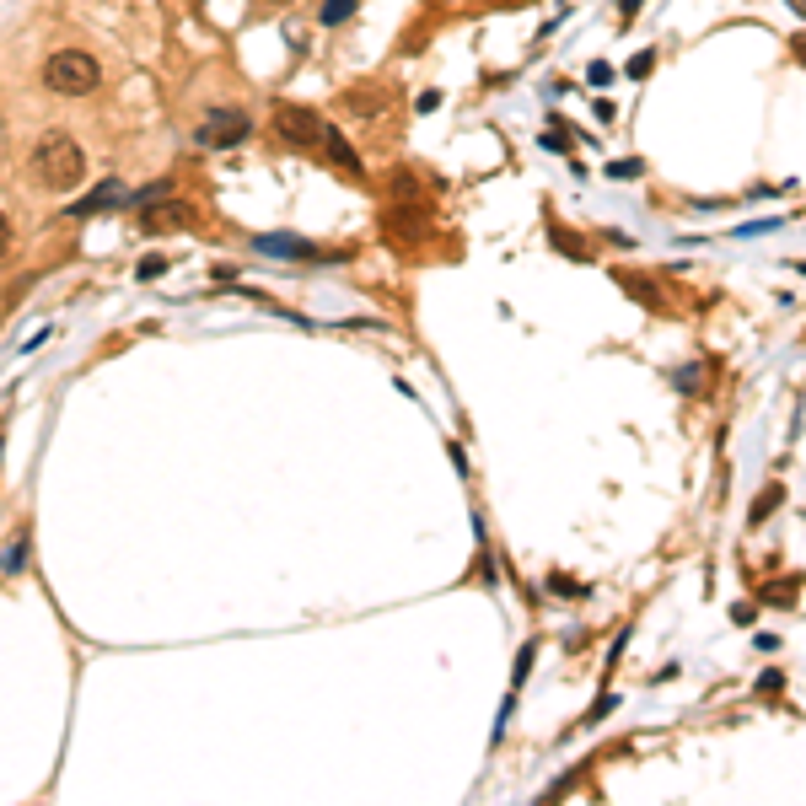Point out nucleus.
I'll return each mask as SVG.
<instances>
[{"label": "nucleus", "instance_id": "obj_1", "mask_svg": "<svg viewBox=\"0 0 806 806\" xmlns=\"http://www.w3.org/2000/svg\"><path fill=\"white\" fill-rule=\"evenodd\" d=\"M33 172H38V183L43 189H54V194H65V189H76V183L86 178V151L76 146L70 135H43L38 146H33Z\"/></svg>", "mask_w": 806, "mask_h": 806}, {"label": "nucleus", "instance_id": "obj_2", "mask_svg": "<svg viewBox=\"0 0 806 806\" xmlns=\"http://www.w3.org/2000/svg\"><path fill=\"white\" fill-rule=\"evenodd\" d=\"M97 81H103V65L86 49H60L43 60V86L54 97H86V92H97Z\"/></svg>", "mask_w": 806, "mask_h": 806}, {"label": "nucleus", "instance_id": "obj_3", "mask_svg": "<svg viewBox=\"0 0 806 806\" xmlns=\"http://www.w3.org/2000/svg\"><path fill=\"white\" fill-rule=\"evenodd\" d=\"M248 135H253V119L242 108H215V113H205V124H199V146H205V151L242 146Z\"/></svg>", "mask_w": 806, "mask_h": 806}, {"label": "nucleus", "instance_id": "obj_4", "mask_svg": "<svg viewBox=\"0 0 806 806\" xmlns=\"http://www.w3.org/2000/svg\"><path fill=\"white\" fill-rule=\"evenodd\" d=\"M275 129H280V140H291V146H323V119L318 113H307V108H291V103H280L275 108Z\"/></svg>", "mask_w": 806, "mask_h": 806}, {"label": "nucleus", "instance_id": "obj_5", "mask_svg": "<svg viewBox=\"0 0 806 806\" xmlns=\"http://www.w3.org/2000/svg\"><path fill=\"white\" fill-rule=\"evenodd\" d=\"M189 221V210L178 205V199H156V205H140V226L146 232H172V226Z\"/></svg>", "mask_w": 806, "mask_h": 806}, {"label": "nucleus", "instance_id": "obj_6", "mask_svg": "<svg viewBox=\"0 0 806 806\" xmlns=\"http://www.w3.org/2000/svg\"><path fill=\"white\" fill-rule=\"evenodd\" d=\"M318 151H323L339 172H350V178H361V172H366V167H361V156L350 151V140H344L339 129H323V146H318Z\"/></svg>", "mask_w": 806, "mask_h": 806}, {"label": "nucleus", "instance_id": "obj_7", "mask_svg": "<svg viewBox=\"0 0 806 806\" xmlns=\"http://www.w3.org/2000/svg\"><path fill=\"white\" fill-rule=\"evenodd\" d=\"M258 253H269V258H323L312 242H301V237H258L253 242Z\"/></svg>", "mask_w": 806, "mask_h": 806}, {"label": "nucleus", "instance_id": "obj_8", "mask_svg": "<svg viewBox=\"0 0 806 806\" xmlns=\"http://www.w3.org/2000/svg\"><path fill=\"white\" fill-rule=\"evenodd\" d=\"M780 500H785V484H769V489H758V500H753V511H747V522L753 527H764L774 511H780Z\"/></svg>", "mask_w": 806, "mask_h": 806}, {"label": "nucleus", "instance_id": "obj_9", "mask_svg": "<svg viewBox=\"0 0 806 806\" xmlns=\"http://www.w3.org/2000/svg\"><path fill=\"white\" fill-rule=\"evenodd\" d=\"M543 586H549L554 597H565V602H586V597H592V586H586V581H575V575H565V570H554Z\"/></svg>", "mask_w": 806, "mask_h": 806}, {"label": "nucleus", "instance_id": "obj_10", "mask_svg": "<svg viewBox=\"0 0 806 806\" xmlns=\"http://www.w3.org/2000/svg\"><path fill=\"white\" fill-rule=\"evenodd\" d=\"M549 242H554V248L565 253V258H581V264L592 258V248H581V237H575L570 226H559V221H549Z\"/></svg>", "mask_w": 806, "mask_h": 806}, {"label": "nucleus", "instance_id": "obj_11", "mask_svg": "<svg viewBox=\"0 0 806 806\" xmlns=\"http://www.w3.org/2000/svg\"><path fill=\"white\" fill-rule=\"evenodd\" d=\"M113 199H119V205H124V199H129V194H124V183H103V189H97L92 199H81V205L70 210V215H92V210H108Z\"/></svg>", "mask_w": 806, "mask_h": 806}, {"label": "nucleus", "instance_id": "obj_12", "mask_svg": "<svg viewBox=\"0 0 806 806\" xmlns=\"http://www.w3.org/2000/svg\"><path fill=\"white\" fill-rule=\"evenodd\" d=\"M532 661H538V640H527L522 651H516V672H511V688H516V694H522L527 678H532Z\"/></svg>", "mask_w": 806, "mask_h": 806}, {"label": "nucleus", "instance_id": "obj_13", "mask_svg": "<svg viewBox=\"0 0 806 806\" xmlns=\"http://www.w3.org/2000/svg\"><path fill=\"white\" fill-rule=\"evenodd\" d=\"M618 285H624L629 296H640V301H645V307H651V312L661 307V296L651 291V280H640V275H618Z\"/></svg>", "mask_w": 806, "mask_h": 806}, {"label": "nucleus", "instance_id": "obj_14", "mask_svg": "<svg viewBox=\"0 0 806 806\" xmlns=\"http://www.w3.org/2000/svg\"><path fill=\"white\" fill-rule=\"evenodd\" d=\"M613 710H618V694H602V699L592 704V710H586V715H581V726H586V731H592V726H602V721H608V715H613Z\"/></svg>", "mask_w": 806, "mask_h": 806}, {"label": "nucleus", "instance_id": "obj_15", "mask_svg": "<svg viewBox=\"0 0 806 806\" xmlns=\"http://www.w3.org/2000/svg\"><path fill=\"white\" fill-rule=\"evenodd\" d=\"M355 17V0H323V27H339Z\"/></svg>", "mask_w": 806, "mask_h": 806}, {"label": "nucleus", "instance_id": "obj_16", "mask_svg": "<svg viewBox=\"0 0 806 806\" xmlns=\"http://www.w3.org/2000/svg\"><path fill=\"white\" fill-rule=\"evenodd\" d=\"M651 70H656V49H640L635 60L624 65V76H629V81H645V76H651Z\"/></svg>", "mask_w": 806, "mask_h": 806}, {"label": "nucleus", "instance_id": "obj_17", "mask_svg": "<svg viewBox=\"0 0 806 806\" xmlns=\"http://www.w3.org/2000/svg\"><path fill=\"white\" fill-rule=\"evenodd\" d=\"M543 151H559V156H575V146H570V140H565V129H559V124H549V129H543Z\"/></svg>", "mask_w": 806, "mask_h": 806}, {"label": "nucleus", "instance_id": "obj_18", "mask_svg": "<svg viewBox=\"0 0 806 806\" xmlns=\"http://www.w3.org/2000/svg\"><path fill=\"white\" fill-rule=\"evenodd\" d=\"M672 387H678V393H694V387H699V366H683V371H672Z\"/></svg>", "mask_w": 806, "mask_h": 806}, {"label": "nucleus", "instance_id": "obj_19", "mask_svg": "<svg viewBox=\"0 0 806 806\" xmlns=\"http://www.w3.org/2000/svg\"><path fill=\"white\" fill-rule=\"evenodd\" d=\"M586 81H592V86H608L613 81V65L608 60H592V65H586Z\"/></svg>", "mask_w": 806, "mask_h": 806}, {"label": "nucleus", "instance_id": "obj_20", "mask_svg": "<svg viewBox=\"0 0 806 806\" xmlns=\"http://www.w3.org/2000/svg\"><path fill=\"white\" fill-rule=\"evenodd\" d=\"M780 688H785V672L780 667H769L764 678H758V694H780Z\"/></svg>", "mask_w": 806, "mask_h": 806}, {"label": "nucleus", "instance_id": "obj_21", "mask_svg": "<svg viewBox=\"0 0 806 806\" xmlns=\"http://www.w3.org/2000/svg\"><path fill=\"white\" fill-rule=\"evenodd\" d=\"M640 172H645V162L635 156V162H613V167H608V178H640Z\"/></svg>", "mask_w": 806, "mask_h": 806}, {"label": "nucleus", "instance_id": "obj_22", "mask_svg": "<svg viewBox=\"0 0 806 806\" xmlns=\"http://www.w3.org/2000/svg\"><path fill=\"white\" fill-rule=\"evenodd\" d=\"M162 269H167V258H140V280H156V275H162Z\"/></svg>", "mask_w": 806, "mask_h": 806}, {"label": "nucleus", "instance_id": "obj_23", "mask_svg": "<svg viewBox=\"0 0 806 806\" xmlns=\"http://www.w3.org/2000/svg\"><path fill=\"white\" fill-rule=\"evenodd\" d=\"M592 113H597V124H613V119H618V108L608 103V97H597V103H592Z\"/></svg>", "mask_w": 806, "mask_h": 806}, {"label": "nucleus", "instance_id": "obj_24", "mask_svg": "<svg viewBox=\"0 0 806 806\" xmlns=\"http://www.w3.org/2000/svg\"><path fill=\"white\" fill-rule=\"evenodd\" d=\"M769 602H780V608H790V602H796V592H790V581H780V586H774V592H764Z\"/></svg>", "mask_w": 806, "mask_h": 806}, {"label": "nucleus", "instance_id": "obj_25", "mask_svg": "<svg viewBox=\"0 0 806 806\" xmlns=\"http://www.w3.org/2000/svg\"><path fill=\"white\" fill-rule=\"evenodd\" d=\"M731 618H737V624H753L758 613H753V602H737V608H731Z\"/></svg>", "mask_w": 806, "mask_h": 806}, {"label": "nucleus", "instance_id": "obj_26", "mask_svg": "<svg viewBox=\"0 0 806 806\" xmlns=\"http://www.w3.org/2000/svg\"><path fill=\"white\" fill-rule=\"evenodd\" d=\"M624 645H629V629H624V635H618V640L608 645V667H613V661H618V656H624Z\"/></svg>", "mask_w": 806, "mask_h": 806}, {"label": "nucleus", "instance_id": "obj_27", "mask_svg": "<svg viewBox=\"0 0 806 806\" xmlns=\"http://www.w3.org/2000/svg\"><path fill=\"white\" fill-rule=\"evenodd\" d=\"M6 253H11V221L0 215V258H6Z\"/></svg>", "mask_w": 806, "mask_h": 806}, {"label": "nucleus", "instance_id": "obj_28", "mask_svg": "<svg viewBox=\"0 0 806 806\" xmlns=\"http://www.w3.org/2000/svg\"><path fill=\"white\" fill-rule=\"evenodd\" d=\"M640 6H645V0H618V17H635Z\"/></svg>", "mask_w": 806, "mask_h": 806}, {"label": "nucleus", "instance_id": "obj_29", "mask_svg": "<svg viewBox=\"0 0 806 806\" xmlns=\"http://www.w3.org/2000/svg\"><path fill=\"white\" fill-rule=\"evenodd\" d=\"M790 49H796V60H806V33H796V38H790Z\"/></svg>", "mask_w": 806, "mask_h": 806}, {"label": "nucleus", "instance_id": "obj_30", "mask_svg": "<svg viewBox=\"0 0 806 806\" xmlns=\"http://www.w3.org/2000/svg\"><path fill=\"white\" fill-rule=\"evenodd\" d=\"M785 6H790V11H796V17H806V0H785Z\"/></svg>", "mask_w": 806, "mask_h": 806}]
</instances>
